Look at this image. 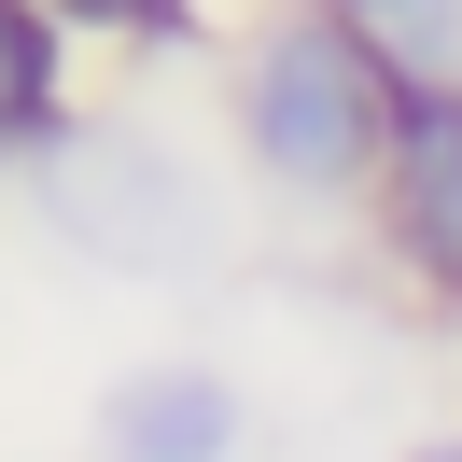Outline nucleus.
<instances>
[{
    "instance_id": "f257e3e1",
    "label": "nucleus",
    "mask_w": 462,
    "mask_h": 462,
    "mask_svg": "<svg viewBox=\"0 0 462 462\" xmlns=\"http://www.w3.org/2000/svg\"><path fill=\"white\" fill-rule=\"evenodd\" d=\"M29 210L70 266L98 281H141V294H182V281H225L238 266V197L182 126L154 113H85L57 154L29 169Z\"/></svg>"
},
{
    "instance_id": "423d86ee",
    "label": "nucleus",
    "mask_w": 462,
    "mask_h": 462,
    "mask_svg": "<svg viewBox=\"0 0 462 462\" xmlns=\"http://www.w3.org/2000/svg\"><path fill=\"white\" fill-rule=\"evenodd\" d=\"M393 85H462V0H322Z\"/></svg>"
},
{
    "instance_id": "20e7f679",
    "label": "nucleus",
    "mask_w": 462,
    "mask_h": 462,
    "mask_svg": "<svg viewBox=\"0 0 462 462\" xmlns=\"http://www.w3.org/2000/svg\"><path fill=\"white\" fill-rule=\"evenodd\" d=\"M85 462H253V393H238L210 350H154L98 393Z\"/></svg>"
},
{
    "instance_id": "0eeeda50",
    "label": "nucleus",
    "mask_w": 462,
    "mask_h": 462,
    "mask_svg": "<svg viewBox=\"0 0 462 462\" xmlns=\"http://www.w3.org/2000/svg\"><path fill=\"white\" fill-rule=\"evenodd\" d=\"M57 14H70V42H126V57H169V42L197 57L210 42V0H57Z\"/></svg>"
},
{
    "instance_id": "f03ea898",
    "label": "nucleus",
    "mask_w": 462,
    "mask_h": 462,
    "mask_svg": "<svg viewBox=\"0 0 462 462\" xmlns=\"http://www.w3.org/2000/svg\"><path fill=\"white\" fill-rule=\"evenodd\" d=\"M225 141L266 197L294 210H365L378 141H393V70L322 14V0H266L225 42Z\"/></svg>"
},
{
    "instance_id": "6e6552de",
    "label": "nucleus",
    "mask_w": 462,
    "mask_h": 462,
    "mask_svg": "<svg viewBox=\"0 0 462 462\" xmlns=\"http://www.w3.org/2000/svg\"><path fill=\"white\" fill-rule=\"evenodd\" d=\"M393 462H462V420H448V434H420V448H393Z\"/></svg>"
},
{
    "instance_id": "39448f33",
    "label": "nucleus",
    "mask_w": 462,
    "mask_h": 462,
    "mask_svg": "<svg viewBox=\"0 0 462 462\" xmlns=\"http://www.w3.org/2000/svg\"><path fill=\"white\" fill-rule=\"evenodd\" d=\"M70 126H85V98H70V14L57 0H0V182H29Z\"/></svg>"
},
{
    "instance_id": "7ed1b4c3",
    "label": "nucleus",
    "mask_w": 462,
    "mask_h": 462,
    "mask_svg": "<svg viewBox=\"0 0 462 462\" xmlns=\"http://www.w3.org/2000/svg\"><path fill=\"white\" fill-rule=\"evenodd\" d=\"M365 238L420 309L462 322V85H393V141H378Z\"/></svg>"
}]
</instances>
